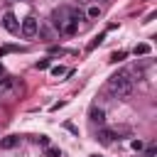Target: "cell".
<instances>
[{"mask_svg": "<svg viewBox=\"0 0 157 157\" xmlns=\"http://www.w3.org/2000/svg\"><path fill=\"white\" fill-rule=\"evenodd\" d=\"M108 88H110L118 98H130V93H132V88H135V83H132V78H130V71H118V74H113V76L108 78Z\"/></svg>", "mask_w": 157, "mask_h": 157, "instance_id": "obj_1", "label": "cell"}, {"mask_svg": "<svg viewBox=\"0 0 157 157\" xmlns=\"http://www.w3.org/2000/svg\"><path fill=\"white\" fill-rule=\"evenodd\" d=\"M69 20H71V10H69V7H56V10L52 12V25H54L59 32L64 29V25H66Z\"/></svg>", "mask_w": 157, "mask_h": 157, "instance_id": "obj_2", "label": "cell"}, {"mask_svg": "<svg viewBox=\"0 0 157 157\" xmlns=\"http://www.w3.org/2000/svg\"><path fill=\"white\" fill-rule=\"evenodd\" d=\"M37 29H39V22H37V17H25L22 20V25H20V32H22V37H27V39H32L34 34H37Z\"/></svg>", "mask_w": 157, "mask_h": 157, "instance_id": "obj_3", "label": "cell"}, {"mask_svg": "<svg viewBox=\"0 0 157 157\" xmlns=\"http://www.w3.org/2000/svg\"><path fill=\"white\" fill-rule=\"evenodd\" d=\"M2 27H5L7 32H12V34L20 32V22H17V17H15L12 12H5V15H2Z\"/></svg>", "mask_w": 157, "mask_h": 157, "instance_id": "obj_4", "label": "cell"}, {"mask_svg": "<svg viewBox=\"0 0 157 157\" xmlns=\"http://www.w3.org/2000/svg\"><path fill=\"white\" fill-rule=\"evenodd\" d=\"M113 137H115V130H108V128H101L98 132H96V140L101 142V145H113Z\"/></svg>", "mask_w": 157, "mask_h": 157, "instance_id": "obj_5", "label": "cell"}, {"mask_svg": "<svg viewBox=\"0 0 157 157\" xmlns=\"http://www.w3.org/2000/svg\"><path fill=\"white\" fill-rule=\"evenodd\" d=\"M20 142H22V137H20V135H7V137H2V140H0V150H15Z\"/></svg>", "mask_w": 157, "mask_h": 157, "instance_id": "obj_6", "label": "cell"}, {"mask_svg": "<svg viewBox=\"0 0 157 157\" xmlns=\"http://www.w3.org/2000/svg\"><path fill=\"white\" fill-rule=\"evenodd\" d=\"M88 115H91V123H96V125H103V123H105V113H103V108H98V105H93Z\"/></svg>", "mask_w": 157, "mask_h": 157, "instance_id": "obj_7", "label": "cell"}, {"mask_svg": "<svg viewBox=\"0 0 157 157\" xmlns=\"http://www.w3.org/2000/svg\"><path fill=\"white\" fill-rule=\"evenodd\" d=\"M145 54H150V44H145V42H142V44H137V47H135V56H145Z\"/></svg>", "mask_w": 157, "mask_h": 157, "instance_id": "obj_8", "label": "cell"}, {"mask_svg": "<svg viewBox=\"0 0 157 157\" xmlns=\"http://www.w3.org/2000/svg\"><path fill=\"white\" fill-rule=\"evenodd\" d=\"M44 157H61L59 147H44Z\"/></svg>", "mask_w": 157, "mask_h": 157, "instance_id": "obj_9", "label": "cell"}, {"mask_svg": "<svg viewBox=\"0 0 157 157\" xmlns=\"http://www.w3.org/2000/svg\"><path fill=\"white\" fill-rule=\"evenodd\" d=\"M10 86H12V78H10V76H0V91L5 93Z\"/></svg>", "mask_w": 157, "mask_h": 157, "instance_id": "obj_10", "label": "cell"}, {"mask_svg": "<svg viewBox=\"0 0 157 157\" xmlns=\"http://www.w3.org/2000/svg\"><path fill=\"white\" fill-rule=\"evenodd\" d=\"M34 142H37V145H42V147H49V137H47V135H37V137H34Z\"/></svg>", "mask_w": 157, "mask_h": 157, "instance_id": "obj_11", "label": "cell"}, {"mask_svg": "<svg viewBox=\"0 0 157 157\" xmlns=\"http://www.w3.org/2000/svg\"><path fill=\"white\" fill-rule=\"evenodd\" d=\"M86 15H88L91 20H96V17L101 15V10H98V5H93V7H88V12H86Z\"/></svg>", "mask_w": 157, "mask_h": 157, "instance_id": "obj_12", "label": "cell"}, {"mask_svg": "<svg viewBox=\"0 0 157 157\" xmlns=\"http://www.w3.org/2000/svg\"><path fill=\"white\" fill-rule=\"evenodd\" d=\"M52 74H54V76H66V74H69V69H64V66H54V69H52Z\"/></svg>", "mask_w": 157, "mask_h": 157, "instance_id": "obj_13", "label": "cell"}, {"mask_svg": "<svg viewBox=\"0 0 157 157\" xmlns=\"http://www.w3.org/2000/svg\"><path fill=\"white\" fill-rule=\"evenodd\" d=\"M34 69H39V71L49 69V59H42V61H37V64H34Z\"/></svg>", "mask_w": 157, "mask_h": 157, "instance_id": "obj_14", "label": "cell"}, {"mask_svg": "<svg viewBox=\"0 0 157 157\" xmlns=\"http://www.w3.org/2000/svg\"><path fill=\"white\" fill-rule=\"evenodd\" d=\"M103 37H105V34H98V37H96V39H93V42L88 44V49H96V47H98V44L103 42Z\"/></svg>", "mask_w": 157, "mask_h": 157, "instance_id": "obj_15", "label": "cell"}, {"mask_svg": "<svg viewBox=\"0 0 157 157\" xmlns=\"http://www.w3.org/2000/svg\"><path fill=\"white\" fill-rule=\"evenodd\" d=\"M125 59V52H115V54H110V61H123Z\"/></svg>", "mask_w": 157, "mask_h": 157, "instance_id": "obj_16", "label": "cell"}, {"mask_svg": "<svg viewBox=\"0 0 157 157\" xmlns=\"http://www.w3.org/2000/svg\"><path fill=\"white\" fill-rule=\"evenodd\" d=\"M130 147H132L135 152H140V150H142L145 145H142V140H132V142H130Z\"/></svg>", "mask_w": 157, "mask_h": 157, "instance_id": "obj_17", "label": "cell"}, {"mask_svg": "<svg viewBox=\"0 0 157 157\" xmlns=\"http://www.w3.org/2000/svg\"><path fill=\"white\" fill-rule=\"evenodd\" d=\"M7 52H17V47H2V49H0V56L7 54Z\"/></svg>", "mask_w": 157, "mask_h": 157, "instance_id": "obj_18", "label": "cell"}, {"mask_svg": "<svg viewBox=\"0 0 157 157\" xmlns=\"http://www.w3.org/2000/svg\"><path fill=\"white\" fill-rule=\"evenodd\" d=\"M66 130H71L74 135H78V130H76V125H71V123H66Z\"/></svg>", "mask_w": 157, "mask_h": 157, "instance_id": "obj_19", "label": "cell"}]
</instances>
